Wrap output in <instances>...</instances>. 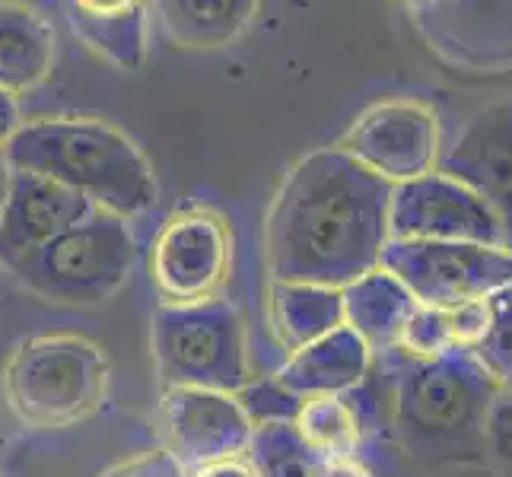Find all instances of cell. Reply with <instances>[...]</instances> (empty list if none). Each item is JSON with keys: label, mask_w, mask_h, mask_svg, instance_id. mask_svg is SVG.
<instances>
[{"label": "cell", "mask_w": 512, "mask_h": 477, "mask_svg": "<svg viewBox=\"0 0 512 477\" xmlns=\"http://www.w3.org/2000/svg\"><path fill=\"white\" fill-rule=\"evenodd\" d=\"M392 188L338 147L299 159L264 223L271 280L344 290L376 271L392 239Z\"/></svg>", "instance_id": "1"}, {"label": "cell", "mask_w": 512, "mask_h": 477, "mask_svg": "<svg viewBox=\"0 0 512 477\" xmlns=\"http://www.w3.org/2000/svg\"><path fill=\"white\" fill-rule=\"evenodd\" d=\"M4 159L10 169L45 175L125 220L147 214L160 198L147 156L102 118L23 121Z\"/></svg>", "instance_id": "2"}, {"label": "cell", "mask_w": 512, "mask_h": 477, "mask_svg": "<svg viewBox=\"0 0 512 477\" xmlns=\"http://www.w3.org/2000/svg\"><path fill=\"white\" fill-rule=\"evenodd\" d=\"M112 366L80 334H35L13 347L0 373L10 414L29 430H67L109 398Z\"/></svg>", "instance_id": "3"}, {"label": "cell", "mask_w": 512, "mask_h": 477, "mask_svg": "<svg viewBox=\"0 0 512 477\" xmlns=\"http://www.w3.org/2000/svg\"><path fill=\"white\" fill-rule=\"evenodd\" d=\"M137 242L125 217L96 207L83 223L13 264L16 280L55 306H102L131 280Z\"/></svg>", "instance_id": "4"}, {"label": "cell", "mask_w": 512, "mask_h": 477, "mask_svg": "<svg viewBox=\"0 0 512 477\" xmlns=\"http://www.w3.org/2000/svg\"><path fill=\"white\" fill-rule=\"evenodd\" d=\"M153 360L163 388L242 392L252 382L245 318L229 299L156 306L150 318Z\"/></svg>", "instance_id": "5"}, {"label": "cell", "mask_w": 512, "mask_h": 477, "mask_svg": "<svg viewBox=\"0 0 512 477\" xmlns=\"http://www.w3.org/2000/svg\"><path fill=\"white\" fill-rule=\"evenodd\" d=\"M500 395L497 382L471 353L452 350L436 360H411L398 379L395 411L411 439L433 443L481 427Z\"/></svg>", "instance_id": "6"}, {"label": "cell", "mask_w": 512, "mask_h": 477, "mask_svg": "<svg viewBox=\"0 0 512 477\" xmlns=\"http://www.w3.org/2000/svg\"><path fill=\"white\" fill-rule=\"evenodd\" d=\"M379 268L395 274L420 306L455 309L512 287V252L481 242L388 239Z\"/></svg>", "instance_id": "7"}, {"label": "cell", "mask_w": 512, "mask_h": 477, "mask_svg": "<svg viewBox=\"0 0 512 477\" xmlns=\"http://www.w3.org/2000/svg\"><path fill=\"white\" fill-rule=\"evenodd\" d=\"M229 271H233V233L217 210H179L153 242L150 277L163 306L220 299L229 284Z\"/></svg>", "instance_id": "8"}, {"label": "cell", "mask_w": 512, "mask_h": 477, "mask_svg": "<svg viewBox=\"0 0 512 477\" xmlns=\"http://www.w3.org/2000/svg\"><path fill=\"white\" fill-rule=\"evenodd\" d=\"M388 236L408 242H481L506 249L503 229L490 207L436 169L392 188Z\"/></svg>", "instance_id": "9"}, {"label": "cell", "mask_w": 512, "mask_h": 477, "mask_svg": "<svg viewBox=\"0 0 512 477\" xmlns=\"http://www.w3.org/2000/svg\"><path fill=\"white\" fill-rule=\"evenodd\" d=\"M338 150L388 185L420 179L436 169L439 159L436 112L411 99L379 102L353 121Z\"/></svg>", "instance_id": "10"}, {"label": "cell", "mask_w": 512, "mask_h": 477, "mask_svg": "<svg viewBox=\"0 0 512 477\" xmlns=\"http://www.w3.org/2000/svg\"><path fill=\"white\" fill-rule=\"evenodd\" d=\"M163 449L182 471L245 455L252 449L255 423L233 392L214 388H166L160 401Z\"/></svg>", "instance_id": "11"}, {"label": "cell", "mask_w": 512, "mask_h": 477, "mask_svg": "<svg viewBox=\"0 0 512 477\" xmlns=\"http://www.w3.org/2000/svg\"><path fill=\"white\" fill-rule=\"evenodd\" d=\"M436 172L478 194L512 252V102H493L474 115Z\"/></svg>", "instance_id": "12"}, {"label": "cell", "mask_w": 512, "mask_h": 477, "mask_svg": "<svg viewBox=\"0 0 512 477\" xmlns=\"http://www.w3.org/2000/svg\"><path fill=\"white\" fill-rule=\"evenodd\" d=\"M96 204L83 194L35 172H10L7 198L0 207V261L13 268L45 242L83 223Z\"/></svg>", "instance_id": "13"}, {"label": "cell", "mask_w": 512, "mask_h": 477, "mask_svg": "<svg viewBox=\"0 0 512 477\" xmlns=\"http://www.w3.org/2000/svg\"><path fill=\"white\" fill-rule=\"evenodd\" d=\"M369 350L347 325L334 328L325 338L293 350L287 363L274 373V382L296 398L347 395L369 373Z\"/></svg>", "instance_id": "14"}, {"label": "cell", "mask_w": 512, "mask_h": 477, "mask_svg": "<svg viewBox=\"0 0 512 477\" xmlns=\"http://www.w3.org/2000/svg\"><path fill=\"white\" fill-rule=\"evenodd\" d=\"M77 39L118 70H137L147 58L153 0H61Z\"/></svg>", "instance_id": "15"}, {"label": "cell", "mask_w": 512, "mask_h": 477, "mask_svg": "<svg viewBox=\"0 0 512 477\" xmlns=\"http://www.w3.org/2000/svg\"><path fill=\"white\" fill-rule=\"evenodd\" d=\"M55 64V29L39 10L0 0V90L20 96L35 90Z\"/></svg>", "instance_id": "16"}, {"label": "cell", "mask_w": 512, "mask_h": 477, "mask_svg": "<svg viewBox=\"0 0 512 477\" xmlns=\"http://www.w3.org/2000/svg\"><path fill=\"white\" fill-rule=\"evenodd\" d=\"M344 325L357 334L369 350H395L401 328L414 312L417 299L395 274L376 268L341 290Z\"/></svg>", "instance_id": "17"}, {"label": "cell", "mask_w": 512, "mask_h": 477, "mask_svg": "<svg viewBox=\"0 0 512 477\" xmlns=\"http://www.w3.org/2000/svg\"><path fill=\"white\" fill-rule=\"evenodd\" d=\"M261 0H153L156 20L175 45L217 51L255 20Z\"/></svg>", "instance_id": "18"}, {"label": "cell", "mask_w": 512, "mask_h": 477, "mask_svg": "<svg viewBox=\"0 0 512 477\" xmlns=\"http://www.w3.org/2000/svg\"><path fill=\"white\" fill-rule=\"evenodd\" d=\"M344 325L341 290L315 284H277L271 280V328L287 353L325 338Z\"/></svg>", "instance_id": "19"}, {"label": "cell", "mask_w": 512, "mask_h": 477, "mask_svg": "<svg viewBox=\"0 0 512 477\" xmlns=\"http://www.w3.org/2000/svg\"><path fill=\"white\" fill-rule=\"evenodd\" d=\"M296 439L312 455L325 458H344L357 455L363 427L353 404L344 401V395H315L299 398V408L290 420Z\"/></svg>", "instance_id": "20"}, {"label": "cell", "mask_w": 512, "mask_h": 477, "mask_svg": "<svg viewBox=\"0 0 512 477\" xmlns=\"http://www.w3.org/2000/svg\"><path fill=\"white\" fill-rule=\"evenodd\" d=\"M490 328L484 341L471 350V357L484 366V373L497 382L503 395H512V287L490 296Z\"/></svg>", "instance_id": "21"}, {"label": "cell", "mask_w": 512, "mask_h": 477, "mask_svg": "<svg viewBox=\"0 0 512 477\" xmlns=\"http://www.w3.org/2000/svg\"><path fill=\"white\" fill-rule=\"evenodd\" d=\"M249 455L261 468V477H306L309 449L296 439L290 423H264V427H255Z\"/></svg>", "instance_id": "22"}, {"label": "cell", "mask_w": 512, "mask_h": 477, "mask_svg": "<svg viewBox=\"0 0 512 477\" xmlns=\"http://www.w3.org/2000/svg\"><path fill=\"white\" fill-rule=\"evenodd\" d=\"M408 353V360H436L443 353H452V328H449V309H433V306H414L408 322L401 328L398 347Z\"/></svg>", "instance_id": "23"}, {"label": "cell", "mask_w": 512, "mask_h": 477, "mask_svg": "<svg viewBox=\"0 0 512 477\" xmlns=\"http://www.w3.org/2000/svg\"><path fill=\"white\" fill-rule=\"evenodd\" d=\"M236 398L242 401V408L252 417L255 427H264V423H290L299 408V398L290 395L287 388H280L274 376L268 382H255V385L249 382L242 392H236Z\"/></svg>", "instance_id": "24"}, {"label": "cell", "mask_w": 512, "mask_h": 477, "mask_svg": "<svg viewBox=\"0 0 512 477\" xmlns=\"http://www.w3.org/2000/svg\"><path fill=\"white\" fill-rule=\"evenodd\" d=\"M490 318H493V312H490V296L449 309V328H452V344H455V350L471 353L474 347H478L484 341L487 328H490Z\"/></svg>", "instance_id": "25"}, {"label": "cell", "mask_w": 512, "mask_h": 477, "mask_svg": "<svg viewBox=\"0 0 512 477\" xmlns=\"http://www.w3.org/2000/svg\"><path fill=\"white\" fill-rule=\"evenodd\" d=\"M484 433L490 449L497 452L500 462L512 471V395H500L493 401V408L487 411Z\"/></svg>", "instance_id": "26"}, {"label": "cell", "mask_w": 512, "mask_h": 477, "mask_svg": "<svg viewBox=\"0 0 512 477\" xmlns=\"http://www.w3.org/2000/svg\"><path fill=\"white\" fill-rule=\"evenodd\" d=\"M99 477H185V471L179 468V462L160 446L153 452H144L131 458V462H121L109 471H102Z\"/></svg>", "instance_id": "27"}, {"label": "cell", "mask_w": 512, "mask_h": 477, "mask_svg": "<svg viewBox=\"0 0 512 477\" xmlns=\"http://www.w3.org/2000/svg\"><path fill=\"white\" fill-rule=\"evenodd\" d=\"M306 477H373L360 455H344V458H325V455H306Z\"/></svg>", "instance_id": "28"}, {"label": "cell", "mask_w": 512, "mask_h": 477, "mask_svg": "<svg viewBox=\"0 0 512 477\" xmlns=\"http://www.w3.org/2000/svg\"><path fill=\"white\" fill-rule=\"evenodd\" d=\"M185 477H261V468L255 465V458L245 455H233V458H220V462L201 465L194 471H185Z\"/></svg>", "instance_id": "29"}, {"label": "cell", "mask_w": 512, "mask_h": 477, "mask_svg": "<svg viewBox=\"0 0 512 477\" xmlns=\"http://www.w3.org/2000/svg\"><path fill=\"white\" fill-rule=\"evenodd\" d=\"M23 118H20V105H16V96L0 90V153L13 140V134L20 131Z\"/></svg>", "instance_id": "30"}, {"label": "cell", "mask_w": 512, "mask_h": 477, "mask_svg": "<svg viewBox=\"0 0 512 477\" xmlns=\"http://www.w3.org/2000/svg\"><path fill=\"white\" fill-rule=\"evenodd\" d=\"M10 163L4 159V153H0V207H4V198H7V185H10Z\"/></svg>", "instance_id": "31"}, {"label": "cell", "mask_w": 512, "mask_h": 477, "mask_svg": "<svg viewBox=\"0 0 512 477\" xmlns=\"http://www.w3.org/2000/svg\"><path fill=\"white\" fill-rule=\"evenodd\" d=\"M398 4H404V7L417 10V7H430V4H436V0H398Z\"/></svg>", "instance_id": "32"}]
</instances>
